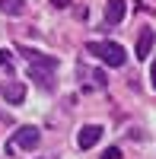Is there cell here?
<instances>
[{"instance_id":"4","label":"cell","mask_w":156,"mask_h":159,"mask_svg":"<svg viewBox=\"0 0 156 159\" xmlns=\"http://www.w3.org/2000/svg\"><path fill=\"white\" fill-rule=\"evenodd\" d=\"M38 143H42V134H38V127H32V124L19 127L16 137H13V147H19V150H35ZM13 147H10V150H13Z\"/></svg>"},{"instance_id":"12","label":"cell","mask_w":156,"mask_h":159,"mask_svg":"<svg viewBox=\"0 0 156 159\" xmlns=\"http://www.w3.org/2000/svg\"><path fill=\"white\" fill-rule=\"evenodd\" d=\"M51 7H54V10H67L70 0H51Z\"/></svg>"},{"instance_id":"7","label":"cell","mask_w":156,"mask_h":159,"mask_svg":"<svg viewBox=\"0 0 156 159\" xmlns=\"http://www.w3.org/2000/svg\"><path fill=\"white\" fill-rule=\"evenodd\" d=\"M127 13V3L124 0H108L105 3V25H118Z\"/></svg>"},{"instance_id":"3","label":"cell","mask_w":156,"mask_h":159,"mask_svg":"<svg viewBox=\"0 0 156 159\" xmlns=\"http://www.w3.org/2000/svg\"><path fill=\"white\" fill-rule=\"evenodd\" d=\"M76 76H80V83H86L89 89H102V86H108L105 70H96V67H89V64H80V67H76Z\"/></svg>"},{"instance_id":"5","label":"cell","mask_w":156,"mask_h":159,"mask_svg":"<svg viewBox=\"0 0 156 159\" xmlns=\"http://www.w3.org/2000/svg\"><path fill=\"white\" fill-rule=\"evenodd\" d=\"M99 137H102V127H99V124H86V127H80V134H76V147H80V150H89V147H96V143H99Z\"/></svg>"},{"instance_id":"11","label":"cell","mask_w":156,"mask_h":159,"mask_svg":"<svg viewBox=\"0 0 156 159\" xmlns=\"http://www.w3.org/2000/svg\"><path fill=\"white\" fill-rule=\"evenodd\" d=\"M10 57H13L10 51H7V48H0V67H7V70H10Z\"/></svg>"},{"instance_id":"2","label":"cell","mask_w":156,"mask_h":159,"mask_svg":"<svg viewBox=\"0 0 156 159\" xmlns=\"http://www.w3.org/2000/svg\"><path fill=\"white\" fill-rule=\"evenodd\" d=\"M86 51L93 57H99L102 64H108V67H124V61H127V51L118 42H89Z\"/></svg>"},{"instance_id":"9","label":"cell","mask_w":156,"mask_h":159,"mask_svg":"<svg viewBox=\"0 0 156 159\" xmlns=\"http://www.w3.org/2000/svg\"><path fill=\"white\" fill-rule=\"evenodd\" d=\"M0 13H7V16H19V13H22V0H0Z\"/></svg>"},{"instance_id":"6","label":"cell","mask_w":156,"mask_h":159,"mask_svg":"<svg viewBox=\"0 0 156 159\" xmlns=\"http://www.w3.org/2000/svg\"><path fill=\"white\" fill-rule=\"evenodd\" d=\"M0 96H3L7 102H13V105H19L22 99H25V83H0Z\"/></svg>"},{"instance_id":"10","label":"cell","mask_w":156,"mask_h":159,"mask_svg":"<svg viewBox=\"0 0 156 159\" xmlns=\"http://www.w3.org/2000/svg\"><path fill=\"white\" fill-rule=\"evenodd\" d=\"M102 159H121V150L118 147H108L105 153H102Z\"/></svg>"},{"instance_id":"8","label":"cell","mask_w":156,"mask_h":159,"mask_svg":"<svg viewBox=\"0 0 156 159\" xmlns=\"http://www.w3.org/2000/svg\"><path fill=\"white\" fill-rule=\"evenodd\" d=\"M150 51H153V29H140V35H137V48H134L137 61H147Z\"/></svg>"},{"instance_id":"1","label":"cell","mask_w":156,"mask_h":159,"mask_svg":"<svg viewBox=\"0 0 156 159\" xmlns=\"http://www.w3.org/2000/svg\"><path fill=\"white\" fill-rule=\"evenodd\" d=\"M19 54L29 61V80L38 86V89H45L51 92L54 89V70H57V57H51V54H42V51H35V48H25L19 45Z\"/></svg>"}]
</instances>
